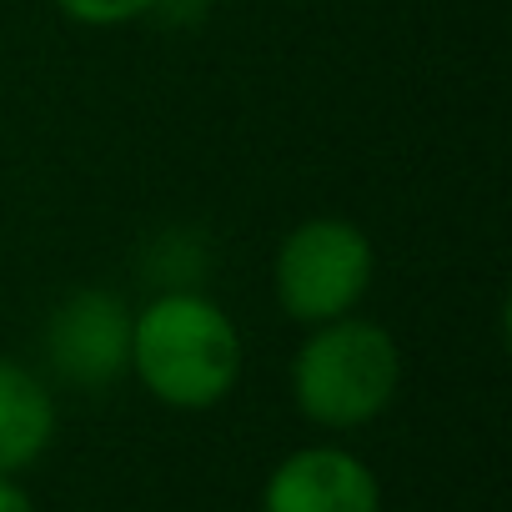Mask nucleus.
I'll use <instances>...</instances> for the list:
<instances>
[{"mask_svg":"<svg viewBox=\"0 0 512 512\" xmlns=\"http://www.w3.org/2000/svg\"><path fill=\"white\" fill-rule=\"evenodd\" d=\"M131 372L156 402L206 412L241 382V332L211 297L161 292L131 317Z\"/></svg>","mask_w":512,"mask_h":512,"instance_id":"obj_1","label":"nucleus"},{"mask_svg":"<svg viewBox=\"0 0 512 512\" xmlns=\"http://www.w3.org/2000/svg\"><path fill=\"white\" fill-rule=\"evenodd\" d=\"M402 387V347L382 322L357 312L307 327L292 357V402L307 422L327 432H352L377 422Z\"/></svg>","mask_w":512,"mask_h":512,"instance_id":"obj_2","label":"nucleus"},{"mask_svg":"<svg viewBox=\"0 0 512 512\" xmlns=\"http://www.w3.org/2000/svg\"><path fill=\"white\" fill-rule=\"evenodd\" d=\"M377 277V251L367 231L347 216H307L297 221L272 262L277 302L292 322L317 327L332 317H347L362 307L367 287Z\"/></svg>","mask_w":512,"mask_h":512,"instance_id":"obj_3","label":"nucleus"},{"mask_svg":"<svg viewBox=\"0 0 512 512\" xmlns=\"http://www.w3.org/2000/svg\"><path fill=\"white\" fill-rule=\"evenodd\" d=\"M131 307L106 287L71 292L46 322V357L71 387H111L131 372Z\"/></svg>","mask_w":512,"mask_h":512,"instance_id":"obj_4","label":"nucleus"},{"mask_svg":"<svg viewBox=\"0 0 512 512\" xmlns=\"http://www.w3.org/2000/svg\"><path fill=\"white\" fill-rule=\"evenodd\" d=\"M262 512H382V482L347 447H297L272 467Z\"/></svg>","mask_w":512,"mask_h":512,"instance_id":"obj_5","label":"nucleus"},{"mask_svg":"<svg viewBox=\"0 0 512 512\" xmlns=\"http://www.w3.org/2000/svg\"><path fill=\"white\" fill-rule=\"evenodd\" d=\"M51 437H56V402L46 382L31 367L0 357V472L16 477L31 462H41Z\"/></svg>","mask_w":512,"mask_h":512,"instance_id":"obj_6","label":"nucleus"},{"mask_svg":"<svg viewBox=\"0 0 512 512\" xmlns=\"http://www.w3.org/2000/svg\"><path fill=\"white\" fill-rule=\"evenodd\" d=\"M161 0H56V11L76 26H131V21H146Z\"/></svg>","mask_w":512,"mask_h":512,"instance_id":"obj_7","label":"nucleus"},{"mask_svg":"<svg viewBox=\"0 0 512 512\" xmlns=\"http://www.w3.org/2000/svg\"><path fill=\"white\" fill-rule=\"evenodd\" d=\"M0 512H36L31 492H26L11 472H0Z\"/></svg>","mask_w":512,"mask_h":512,"instance_id":"obj_8","label":"nucleus"},{"mask_svg":"<svg viewBox=\"0 0 512 512\" xmlns=\"http://www.w3.org/2000/svg\"><path fill=\"white\" fill-rule=\"evenodd\" d=\"M191 6H226V0H191Z\"/></svg>","mask_w":512,"mask_h":512,"instance_id":"obj_9","label":"nucleus"}]
</instances>
